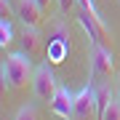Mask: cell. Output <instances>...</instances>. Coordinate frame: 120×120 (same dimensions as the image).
Returning <instances> with one entry per match:
<instances>
[{
    "mask_svg": "<svg viewBox=\"0 0 120 120\" xmlns=\"http://www.w3.org/2000/svg\"><path fill=\"white\" fill-rule=\"evenodd\" d=\"M32 59L30 53H11L3 64V83L11 88H24L27 83H32Z\"/></svg>",
    "mask_w": 120,
    "mask_h": 120,
    "instance_id": "obj_1",
    "label": "cell"
},
{
    "mask_svg": "<svg viewBox=\"0 0 120 120\" xmlns=\"http://www.w3.org/2000/svg\"><path fill=\"white\" fill-rule=\"evenodd\" d=\"M91 72L96 77H109L115 72V56L104 43H91Z\"/></svg>",
    "mask_w": 120,
    "mask_h": 120,
    "instance_id": "obj_2",
    "label": "cell"
},
{
    "mask_svg": "<svg viewBox=\"0 0 120 120\" xmlns=\"http://www.w3.org/2000/svg\"><path fill=\"white\" fill-rule=\"evenodd\" d=\"M56 88H59V83H56L51 67L40 64L38 69H35V75H32V91H35V96L43 99V101H51L53 94H56Z\"/></svg>",
    "mask_w": 120,
    "mask_h": 120,
    "instance_id": "obj_3",
    "label": "cell"
},
{
    "mask_svg": "<svg viewBox=\"0 0 120 120\" xmlns=\"http://www.w3.org/2000/svg\"><path fill=\"white\" fill-rule=\"evenodd\" d=\"M99 112V96L96 91L86 86L75 94V120H91Z\"/></svg>",
    "mask_w": 120,
    "mask_h": 120,
    "instance_id": "obj_4",
    "label": "cell"
},
{
    "mask_svg": "<svg viewBox=\"0 0 120 120\" xmlns=\"http://www.w3.org/2000/svg\"><path fill=\"white\" fill-rule=\"evenodd\" d=\"M48 107H51V112H53L56 117H64V120L75 117V94L69 88L59 86L56 94H53V99L48 101Z\"/></svg>",
    "mask_w": 120,
    "mask_h": 120,
    "instance_id": "obj_5",
    "label": "cell"
},
{
    "mask_svg": "<svg viewBox=\"0 0 120 120\" xmlns=\"http://www.w3.org/2000/svg\"><path fill=\"white\" fill-rule=\"evenodd\" d=\"M16 16L24 27H40L45 22V13L35 0H16Z\"/></svg>",
    "mask_w": 120,
    "mask_h": 120,
    "instance_id": "obj_6",
    "label": "cell"
},
{
    "mask_svg": "<svg viewBox=\"0 0 120 120\" xmlns=\"http://www.w3.org/2000/svg\"><path fill=\"white\" fill-rule=\"evenodd\" d=\"M22 40H24V53H30V56H40L43 53V35H40V27H24L22 24Z\"/></svg>",
    "mask_w": 120,
    "mask_h": 120,
    "instance_id": "obj_7",
    "label": "cell"
},
{
    "mask_svg": "<svg viewBox=\"0 0 120 120\" xmlns=\"http://www.w3.org/2000/svg\"><path fill=\"white\" fill-rule=\"evenodd\" d=\"M101 120H120V99L112 96L109 88H101Z\"/></svg>",
    "mask_w": 120,
    "mask_h": 120,
    "instance_id": "obj_8",
    "label": "cell"
},
{
    "mask_svg": "<svg viewBox=\"0 0 120 120\" xmlns=\"http://www.w3.org/2000/svg\"><path fill=\"white\" fill-rule=\"evenodd\" d=\"M67 51H69V43H67L64 38H56V40H51V43H48V56H51V61H53V64L64 61Z\"/></svg>",
    "mask_w": 120,
    "mask_h": 120,
    "instance_id": "obj_9",
    "label": "cell"
},
{
    "mask_svg": "<svg viewBox=\"0 0 120 120\" xmlns=\"http://www.w3.org/2000/svg\"><path fill=\"white\" fill-rule=\"evenodd\" d=\"M11 43H13V27H11L8 19H3V22H0V45L8 48Z\"/></svg>",
    "mask_w": 120,
    "mask_h": 120,
    "instance_id": "obj_10",
    "label": "cell"
},
{
    "mask_svg": "<svg viewBox=\"0 0 120 120\" xmlns=\"http://www.w3.org/2000/svg\"><path fill=\"white\" fill-rule=\"evenodd\" d=\"M13 120H38V112H35L32 104H27V107H22V109L16 112V117H13Z\"/></svg>",
    "mask_w": 120,
    "mask_h": 120,
    "instance_id": "obj_11",
    "label": "cell"
},
{
    "mask_svg": "<svg viewBox=\"0 0 120 120\" xmlns=\"http://www.w3.org/2000/svg\"><path fill=\"white\" fill-rule=\"evenodd\" d=\"M0 13H3V19L16 16V5H11V0H0Z\"/></svg>",
    "mask_w": 120,
    "mask_h": 120,
    "instance_id": "obj_12",
    "label": "cell"
},
{
    "mask_svg": "<svg viewBox=\"0 0 120 120\" xmlns=\"http://www.w3.org/2000/svg\"><path fill=\"white\" fill-rule=\"evenodd\" d=\"M35 3H38V5H40V11H43L45 16H48V13H51V8H53V3H56V0H35Z\"/></svg>",
    "mask_w": 120,
    "mask_h": 120,
    "instance_id": "obj_13",
    "label": "cell"
},
{
    "mask_svg": "<svg viewBox=\"0 0 120 120\" xmlns=\"http://www.w3.org/2000/svg\"><path fill=\"white\" fill-rule=\"evenodd\" d=\"M75 3H77V0H59V8H61V11H64V13H67V11H69V8H72V5H75Z\"/></svg>",
    "mask_w": 120,
    "mask_h": 120,
    "instance_id": "obj_14",
    "label": "cell"
},
{
    "mask_svg": "<svg viewBox=\"0 0 120 120\" xmlns=\"http://www.w3.org/2000/svg\"><path fill=\"white\" fill-rule=\"evenodd\" d=\"M117 99H120V86H117Z\"/></svg>",
    "mask_w": 120,
    "mask_h": 120,
    "instance_id": "obj_15",
    "label": "cell"
}]
</instances>
